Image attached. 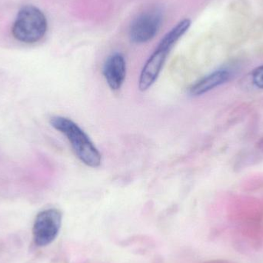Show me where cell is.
Listing matches in <instances>:
<instances>
[{"instance_id": "6da1fadb", "label": "cell", "mask_w": 263, "mask_h": 263, "mask_svg": "<svg viewBox=\"0 0 263 263\" xmlns=\"http://www.w3.org/2000/svg\"><path fill=\"white\" fill-rule=\"evenodd\" d=\"M191 26V20L185 18L179 22L161 40L156 50L144 65L139 79V89L141 92L148 90L157 80L165 64L167 57L178 40L185 33Z\"/></svg>"}, {"instance_id": "7a4b0ae2", "label": "cell", "mask_w": 263, "mask_h": 263, "mask_svg": "<svg viewBox=\"0 0 263 263\" xmlns=\"http://www.w3.org/2000/svg\"><path fill=\"white\" fill-rule=\"evenodd\" d=\"M50 124L55 130L66 136L72 151L83 164L91 168H97L101 165V153L75 122L66 117L55 116L50 119Z\"/></svg>"}, {"instance_id": "3957f363", "label": "cell", "mask_w": 263, "mask_h": 263, "mask_svg": "<svg viewBox=\"0 0 263 263\" xmlns=\"http://www.w3.org/2000/svg\"><path fill=\"white\" fill-rule=\"evenodd\" d=\"M47 20L44 13L33 6L20 9L12 26L14 38L22 43H37L44 37L47 31Z\"/></svg>"}, {"instance_id": "277c9868", "label": "cell", "mask_w": 263, "mask_h": 263, "mask_svg": "<svg viewBox=\"0 0 263 263\" xmlns=\"http://www.w3.org/2000/svg\"><path fill=\"white\" fill-rule=\"evenodd\" d=\"M63 215L57 209H47L38 213L32 228L33 240L38 247L52 243L60 233Z\"/></svg>"}, {"instance_id": "5b68a950", "label": "cell", "mask_w": 263, "mask_h": 263, "mask_svg": "<svg viewBox=\"0 0 263 263\" xmlns=\"http://www.w3.org/2000/svg\"><path fill=\"white\" fill-rule=\"evenodd\" d=\"M162 18V11L158 8H153L139 14L132 22L129 28L131 41L142 44L153 40L160 29Z\"/></svg>"}, {"instance_id": "8992f818", "label": "cell", "mask_w": 263, "mask_h": 263, "mask_svg": "<svg viewBox=\"0 0 263 263\" xmlns=\"http://www.w3.org/2000/svg\"><path fill=\"white\" fill-rule=\"evenodd\" d=\"M233 244L239 251H258L263 247V226L261 223L237 226L233 232Z\"/></svg>"}, {"instance_id": "52a82bcc", "label": "cell", "mask_w": 263, "mask_h": 263, "mask_svg": "<svg viewBox=\"0 0 263 263\" xmlns=\"http://www.w3.org/2000/svg\"><path fill=\"white\" fill-rule=\"evenodd\" d=\"M230 220L237 226L261 223L262 209L257 202L253 201H241L233 204L230 210Z\"/></svg>"}, {"instance_id": "ba28073f", "label": "cell", "mask_w": 263, "mask_h": 263, "mask_svg": "<svg viewBox=\"0 0 263 263\" xmlns=\"http://www.w3.org/2000/svg\"><path fill=\"white\" fill-rule=\"evenodd\" d=\"M103 73L109 87L112 90L121 89L126 80V63L121 53L112 54L103 66Z\"/></svg>"}, {"instance_id": "9c48e42d", "label": "cell", "mask_w": 263, "mask_h": 263, "mask_svg": "<svg viewBox=\"0 0 263 263\" xmlns=\"http://www.w3.org/2000/svg\"><path fill=\"white\" fill-rule=\"evenodd\" d=\"M231 78V73L227 69H219L203 78L198 80L192 86L190 93L193 97H199L210 92L212 89L224 84Z\"/></svg>"}, {"instance_id": "30bf717a", "label": "cell", "mask_w": 263, "mask_h": 263, "mask_svg": "<svg viewBox=\"0 0 263 263\" xmlns=\"http://www.w3.org/2000/svg\"><path fill=\"white\" fill-rule=\"evenodd\" d=\"M253 84L259 89H263V66L255 69L252 72Z\"/></svg>"}, {"instance_id": "8fae6325", "label": "cell", "mask_w": 263, "mask_h": 263, "mask_svg": "<svg viewBox=\"0 0 263 263\" xmlns=\"http://www.w3.org/2000/svg\"><path fill=\"white\" fill-rule=\"evenodd\" d=\"M202 263H237L233 261L227 260V259H212V260L205 261Z\"/></svg>"}, {"instance_id": "7c38bea8", "label": "cell", "mask_w": 263, "mask_h": 263, "mask_svg": "<svg viewBox=\"0 0 263 263\" xmlns=\"http://www.w3.org/2000/svg\"><path fill=\"white\" fill-rule=\"evenodd\" d=\"M153 263H163L162 262V259H161V257L159 258H156V259H155L154 262Z\"/></svg>"}]
</instances>
